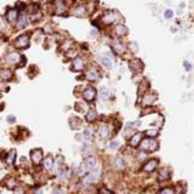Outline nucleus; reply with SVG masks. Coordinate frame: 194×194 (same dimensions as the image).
Listing matches in <instances>:
<instances>
[{"label": "nucleus", "instance_id": "f257e3e1", "mask_svg": "<svg viewBox=\"0 0 194 194\" xmlns=\"http://www.w3.org/2000/svg\"><path fill=\"white\" fill-rule=\"evenodd\" d=\"M94 170V169H92ZM98 175H100V171L97 170H94L91 171L90 173H87V175H84V179H83V184L84 186H89L91 184L92 182H95L97 179H98Z\"/></svg>", "mask_w": 194, "mask_h": 194}, {"label": "nucleus", "instance_id": "f03ea898", "mask_svg": "<svg viewBox=\"0 0 194 194\" xmlns=\"http://www.w3.org/2000/svg\"><path fill=\"white\" fill-rule=\"evenodd\" d=\"M15 45H16V47H18V49H26V47H28V45H29V38H28V35H20V37L16 39Z\"/></svg>", "mask_w": 194, "mask_h": 194}, {"label": "nucleus", "instance_id": "7ed1b4c3", "mask_svg": "<svg viewBox=\"0 0 194 194\" xmlns=\"http://www.w3.org/2000/svg\"><path fill=\"white\" fill-rule=\"evenodd\" d=\"M118 17H120V15L117 11H109L102 17V21H103V23H108L109 24V23L114 22Z\"/></svg>", "mask_w": 194, "mask_h": 194}, {"label": "nucleus", "instance_id": "20e7f679", "mask_svg": "<svg viewBox=\"0 0 194 194\" xmlns=\"http://www.w3.org/2000/svg\"><path fill=\"white\" fill-rule=\"evenodd\" d=\"M83 96H84V98H85L87 102H91V101H94L95 97H96V90L94 89L92 86H87L86 89L84 90Z\"/></svg>", "mask_w": 194, "mask_h": 194}, {"label": "nucleus", "instance_id": "39448f33", "mask_svg": "<svg viewBox=\"0 0 194 194\" xmlns=\"http://www.w3.org/2000/svg\"><path fill=\"white\" fill-rule=\"evenodd\" d=\"M30 158L34 164H40L43 162V152L41 149H34L30 152Z\"/></svg>", "mask_w": 194, "mask_h": 194}, {"label": "nucleus", "instance_id": "423d86ee", "mask_svg": "<svg viewBox=\"0 0 194 194\" xmlns=\"http://www.w3.org/2000/svg\"><path fill=\"white\" fill-rule=\"evenodd\" d=\"M67 10V6L64 4L63 0H57L56 1V6H55V13L56 15H63Z\"/></svg>", "mask_w": 194, "mask_h": 194}, {"label": "nucleus", "instance_id": "0eeeda50", "mask_svg": "<svg viewBox=\"0 0 194 194\" xmlns=\"http://www.w3.org/2000/svg\"><path fill=\"white\" fill-rule=\"evenodd\" d=\"M113 166H114L115 170H124L125 166H126V164H125V162H124V159H122V158L117 156L115 159L113 160Z\"/></svg>", "mask_w": 194, "mask_h": 194}, {"label": "nucleus", "instance_id": "6e6552de", "mask_svg": "<svg viewBox=\"0 0 194 194\" xmlns=\"http://www.w3.org/2000/svg\"><path fill=\"white\" fill-rule=\"evenodd\" d=\"M156 165H158V160H156V159H152V160H149L148 163L145 164L143 170H145L146 172H152V171L156 167Z\"/></svg>", "mask_w": 194, "mask_h": 194}, {"label": "nucleus", "instance_id": "1a4fd4ad", "mask_svg": "<svg viewBox=\"0 0 194 194\" xmlns=\"http://www.w3.org/2000/svg\"><path fill=\"white\" fill-rule=\"evenodd\" d=\"M96 164H97V160H96V158L95 156H87L86 158V160H85V166H86V169H95V166H96Z\"/></svg>", "mask_w": 194, "mask_h": 194}, {"label": "nucleus", "instance_id": "9d476101", "mask_svg": "<svg viewBox=\"0 0 194 194\" xmlns=\"http://www.w3.org/2000/svg\"><path fill=\"white\" fill-rule=\"evenodd\" d=\"M21 56L17 54V52H11V54L7 56V63L10 64H16L17 62H20Z\"/></svg>", "mask_w": 194, "mask_h": 194}, {"label": "nucleus", "instance_id": "9b49d317", "mask_svg": "<svg viewBox=\"0 0 194 194\" xmlns=\"http://www.w3.org/2000/svg\"><path fill=\"white\" fill-rule=\"evenodd\" d=\"M142 139V134H135L131 138H130V146L131 147H137Z\"/></svg>", "mask_w": 194, "mask_h": 194}, {"label": "nucleus", "instance_id": "f8f14e48", "mask_svg": "<svg viewBox=\"0 0 194 194\" xmlns=\"http://www.w3.org/2000/svg\"><path fill=\"white\" fill-rule=\"evenodd\" d=\"M17 17H18V12H17V10L11 9V10L7 12V15H6V20H7L9 22H13V21L17 20Z\"/></svg>", "mask_w": 194, "mask_h": 194}, {"label": "nucleus", "instance_id": "ddd939ff", "mask_svg": "<svg viewBox=\"0 0 194 194\" xmlns=\"http://www.w3.org/2000/svg\"><path fill=\"white\" fill-rule=\"evenodd\" d=\"M158 179L159 181H166L170 179V171L167 169H163L159 171V175H158Z\"/></svg>", "mask_w": 194, "mask_h": 194}, {"label": "nucleus", "instance_id": "4468645a", "mask_svg": "<svg viewBox=\"0 0 194 194\" xmlns=\"http://www.w3.org/2000/svg\"><path fill=\"white\" fill-rule=\"evenodd\" d=\"M86 77H87V79H89V80H92V81L100 79V74H98V72H97L96 69H90L89 72H87Z\"/></svg>", "mask_w": 194, "mask_h": 194}, {"label": "nucleus", "instance_id": "2eb2a0df", "mask_svg": "<svg viewBox=\"0 0 194 194\" xmlns=\"http://www.w3.org/2000/svg\"><path fill=\"white\" fill-rule=\"evenodd\" d=\"M83 68H84V61H83V58H80V57L74 58V61H73V69L74 70H81Z\"/></svg>", "mask_w": 194, "mask_h": 194}, {"label": "nucleus", "instance_id": "dca6fc26", "mask_svg": "<svg viewBox=\"0 0 194 194\" xmlns=\"http://www.w3.org/2000/svg\"><path fill=\"white\" fill-rule=\"evenodd\" d=\"M114 32L117 35H125V34H128V28L122 24H117L114 28Z\"/></svg>", "mask_w": 194, "mask_h": 194}, {"label": "nucleus", "instance_id": "f3484780", "mask_svg": "<svg viewBox=\"0 0 194 194\" xmlns=\"http://www.w3.org/2000/svg\"><path fill=\"white\" fill-rule=\"evenodd\" d=\"M86 121H89V122H92L95 119H97V112L94 111V109H90L89 112L86 113V117H85Z\"/></svg>", "mask_w": 194, "mask_h": 194}, {"label": "nucleus", "instance_id": "a211bd4d", "mask_svg": "<svg viewBox=\"0 0 194 194\" xmlns=\"http://www.w3.org/2000/svg\"><path fill=\"white\" fill-rule=\"evenodd\" d=\"M85 15H86V7L84 5H79L74 11V16L77 17H84Z\"/></svg>", "mask_w": 194, "mask_h": 194}, {"label": "nucleus", "instance_id": "6ab92c4d", "mask_svg": "<svg viewBox=\"0 0 194 194\" xmlns=\"http://www.w3.org/2000/svg\"><path fill=\"white\" fill-rule=\"evenodd\" d=\"M17 20H18V22H17V27L18 28H23L28 23V18L26 15H21L20 17H17Z\"/></svg>", "mask_w": 194, "mask_h": 194}, {"label": "nucleus", "instance_id": "aec40b11", "mask_svg": "<svg viewBox=\"0 0 194 194\" xmlns=\"http://www.w3.org/2000/svg\"><path fill=\"white\" fill-rule=\"evenodd\" d=\"M112 46H113V49L115 50V52H118V54H121V52H124V46H122V45L120 44V41H118V40H113Z\"/></svg>", "mask_w": 194, "mask_h": 194}, {"label": "nucleus", "instance_id": "412c9836", "mask_svg": "<svg viewBox=\"0 0 194 194\" xmlns=\"http://www.w3.org/2000/svg\"><path fill=\"white\" fill-rule=\"evenodd\" d=\"M154 101H155V96L154 95H146L145 97H143V104L145 105H150V104H153L154 103Z\"/></svg>", "mask_w": 194, "mask_h": 194}, {"label": "nucleus", "instance_id": "4be33fe9", "mask_svg": "<svg viewBox=\"0 0 194 194\" xmlns=\"http://www.w3.org/2000/svg\"><path fill=\"white\" fill-rule=\"evenodd\" d=\"M12 73H11V70L10 69H3V70H0V78H1L3 80H9L11 78Z\"/></svg>", "mask_w": 194, "mask_h": 194}, {"label": "nucleus", "instance_id": "5701e85b", "mask_svg": "<svg viewBox=\"0 0 194 194\" xmlns=\"http://www.w3.org/2000/svg\"><path fill=\"white\" fill-rule=\"evenodd\" d=\"M130 67L132 68V69H137V70H141L143 68V63L141 62L139 60H134V61H131V63H130Z\"/></svg>", "mask_w": 194, "mask_h": 194}, {"label": "nucleus", "instance_id": "b1692460", "mask_svg": "<svg viewBox=\"0 0 194 194\" xmlns=\"http://www.w3.org/2000/svg\"><path fill=\"white\" fill-rule=\"evenodd\" d=\"M52 166H54V159H52V158H50V156L46 158V159L44 160V167L46 170H51Z\"/></svg>", "mask_w": 194, "mask_h": 194}, {"label": "nucleus", "instance_id": "393cba45", "mask_svg": "<svg viewBox=\"0 0 194 194\" xmlns=\"http://www.w3.org/2000/svg\"><path fill=\"white\" fill-rule=\"evenodd\" d=\"M15 158H16V150H15V149H12V150L10 152V154L6 156V163H7L9 165L13 164V162H15Z\"/></svg>", "mask_w": 194, "mask_h": 194}, {"label": "nucleus", "instance_id": "a878e982", "mask_svg": "<svg viewBox=\"0 0 194 194\" xmlns=\"http://www.w3.org/2000/svg\"><path fill=\"white\" fill-rule=\"evenodd\" d=\"M108 135H109V129H108V126H107V125L101 126V129H100V136H101L102 138H105Z\"/></svg>", "mask_w": 194, "mask_h": 194}, {"label": "nucleus", "instance_id": "bb28decb", "mask_svg": "<svg viewBox=\"0 0 194 194\" xmlns=\"http://www.w3.org/2000/svg\"><path fill=\"white\" fill-rule=\"evenodd\" d=\"M155 149H158V143L155 142L154 139H148V148H147V150L153 152Z\"/></svg>", "mask_w": 194, "mask_h": 194}, {"label": "nucleus", "instance_id": "cd10ccee", "mask_svg": "<svg viewBox=\"0 0 194 194\" xmlns=\"http://www.w3.org/2000/svg\"><path fill=\"white\" fill-rule=\"evenodd\" d=\"M158 129H152V130H147L146 131V136H148V137H155L156 135H158Z\"/></svg>", "mask_w": 194, "mask_h": 194}, {"label": "nucleus", "instance_id": "c85d7f7f", "mask_svg": "<svg viewBox=\"0 0 194 194\" xmlns=\"http://www.w3.org/2000/svg\"><path fill=\"white\" fill-rule=\"evenodd\" d=\"M84 137L86 139H91L92 138V130L91 129H85L84 130Z\"/></svg>", "mask_w": 194, "mask_h": 194}, {"label": "nucleus", "instance_id": "c756f323", "mask_svg": "<svg viewBox=\"0 0 194 194\" xmlns=\"http://www.w3.org/2000/svg\"><path fill=\"white\" fill-rule=\"evenodd\" d=\"M100 95H101L102 100H107V98L109 97V91H108L107 89H102L101 92H100Z\"/></svg>", "mask_w": 194, "mask_h": 194}, {"label": "nucleus", "instance_id": "7c9ffc66", "mask_svg": "<svg viewBox=\"0 0 194 194\" xmlns=\"http://www.w3.org/2000/svg\"><path fill=\"white\" fill-rule=\"evenodd\" d=\"M102 63H103V66H105L107 68L112 67V61L109 58H107V57H102Z\"/></svg>", "mask_w": 194, "mask_h": 194}, {"label": "nucleus", "instance_id": "2f4dec72", "mask_svg": "<svg viewBox=\"0 0 194 194\" xmlns=\"http://www.w3.org/2000/svg\"><path fill=\"white\" fill-rule=\"evenodd\" d=\"M68 176H69L68 171H61V172L58 173V177H60V180H61V181H66Z\"/></svg>", "mask_w": 194, "mask_h": 194}, {"label": "nucleus", "instance_id": "473e14b6", "mask_svg": "<svg viewBox=\"0 0 194 194\" xmlns=\"http://www.w3.org/2000/svg\"><path fill=\"white\" fill-rule=\"evenodd\" d=\"M159 194H175V189L173 188H165V189H162Z\"/></svg>", "mask_w": 194, "mask_h": 194}, {"label": "nucleus", "instance_id": "72a5a7b5", "mask_svg": "<svg viewBox=\"0 0 194 194\" xmlns=\"http://www.w3.org/2000/svg\"><path fill=\"white\" fill-rule=\"evenodd\" d=\"M85 171H86V167H85V165L83 164V165H80V166H79V169H78L77 173H78L79 176H84V175H85Z\"/></svg>", "mask_w": 194, "mask_h": 194}, {"label": "nucleus", "instance_id": "f704fd0d", "mask_svg": "<svg viewBox=\"0 0 194 194\" xmlns=\"http://www.w3.org/2000/svg\"><path fill=\"white\" fill-rule=\"evenodd\" d=\"M147 148H148V139H145L143 142L141 143V149L145 152V150H147Z\"/></svg>", "mask_w": 194, "mask_h": 194}, {"label": "nucleus", "instance_id": "c9c22d12", "mask_svg": "<svg viewBox=\"0 0 194 194\" xmlns=\"http://www.w3.org/2000/svg\"><path fill=\"white\" fill-rule=\"evenodd\" d=\"M100 194H113L111 190H108L107 188H102V189H100Z\"/></svg>", "mask_w": 194, "mask_h": 194}, {"label": "nucleus", "instance_id": "e433bc0d", "mask_svg": "<svg viewBox=\"0 0 194 194\" xmlns=\"http://www.w3.org/2000/svg\"><path fill=\"white\" fill-rule=\"evenodd\" d=\"M109 147H111V149H113V150H115V149H118V147H119V145H118V142H112V143L109 145Z\"/></svg>", "mask_w": 194, "mask_h": 194}, {"label": "nucleus", "instance_id": "4c0bfd02", "mask_svg": "<svg viewBox=\"0 0 194 194\" xmlns=\"http://www.w3.org/2000/svg\"><path fill=\"white\" fill-rule=\"evenodd\" d=\"M165 17H166V18H171V17H172V11L171 10H166L165 11Z\"/></svg>", "mask_w": 194, "mask_h": 194}, {"label": "nucleus", "instance_id": "58836bf2", "mask_svg": "<svg viewBox=\"0 0 194 194\" xmlns=\"http://www.w3.org/2000/svg\"><path fill=\"white\" fill-rule=\"evenodd\" d=\"M184 67H186V70H188V72H189V70L192 69V66H190V63L189 62H187V61H184Z\"/></svg>", "mask_w": 194, "mask_h": 194}, {"label": "nucleus", "instance_id": "ea45409f", "mask_svg": "<svg viewBox=\"0 0 194 194\" xmlns=\"http://www.w3.org/2000/svg\"><path fill=\"white\" fill-rule=\"evenodd\" d=\"M7 121L9 122H15V117L13 115H9L7 117Z\"/></svg>", "mask_w": 194, "mask_h": 194}, {"label": "nucleus", "instance_id": "a19ab883", "mask_svg": "<svg viewBox=\"0 0 194 194\" xmlns=\"http://www.w3.org/2000/svg\"><path fill=\"white\" fill-rule=\"evenodd\" d=\"M15 194H23V189L22 188H17L16 192H15Z\"/></svg>", "mask_w": 194, "mask_h": 194}, {"label": "nucleus", "instance_id": "79ce46f5", "mask_svg": "<svg viewBox=\"0 0 194 194\" xmlns=\"http://www.w3.org/2000/svg\"><path fill=\"white\" fill-rule=\"evenodd\" d=\"M35 194H41V189H37L35 190Z\"/></svg>", "mask_w": 194, "mask_h": 194}]
</instances>
